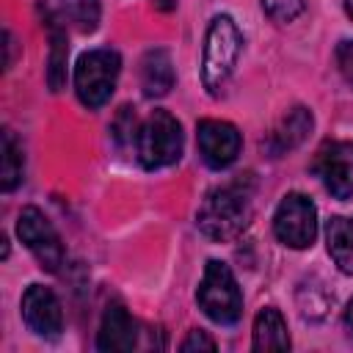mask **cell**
Returning <instances> with one entry per match:
<instances>
[{"label": "cell", "instance_id": "2e32d148", "mask_svg": "<svg viewBox=\"0 0 353 353\" xmlns=\"http://www.w3.org/2000/svg\"><path fill=\"white\" fill-rule=\"evenodd\" d=\"M58 19L52 14H47V25H50V66H47V83H50V91H61L63 83H66V55H69V47H66V33L55 25Z\"/></svg>", "mask_w": 353, "mask_h": 353}, {"label": "cell", "instance_id": "5bb4252c", "mask_svg": "<svg viewBox=\"0 0 353 353\" xmlns=\"http://www.w3.org/2000/svg\"><path fill=\"white\" fill-rule=\"evenodd\" d=\"M290 334L279 309L265 306L254 320V350H287Z\"/></svg>", "mask_w": 353, "mask_h": 353}, {"label": "cell", "instance_id": "ac0fdd59", "mask_svg": "<svg viewBox=\"0 0 353 353\" xmlns=\"http://www.w3.org/2000/svg\"><path fill=\"white\" fill-rule=\"evenodd\" d=\"M61 14L74 30L94 33L99 25V0H61Z\"/></svg>", "mask_w": 353, "mask_h": 353}, {"label": "cell", "instance_id": "8992f818", "mask_svg": "<svg viewBox=\"0 0 353 353\" xmlns=\"http://www.w3.org/2000/svg\"><path fill=\"white\" fill-rule=\"evenodd\" d=\"M276 237L290 248H309L317 234V207L303 193H287L273 215Z\"/></svg>", "mask_w": 353, "mask_h": 353}, {"label": "cell", "instance_id": "8fae6325", "mask_svg": "<svg viewBox=\"0 0 353 353\" xmlns=\"http://www.w3.org/2000/svg\"><path fill=\"white\" fill-rule=\"evenodd\" d=\"M135 342H138L135 320L130 317V312L121 303H110L99 323L97 347L105 353H121V350H132Z\"/></svg>", "mask_w": 353, "mask_h": 353}, {"label": "cell", "instance_id": "30bf717a", "mask_svg": "<svg viewBox=\"0 0 353 353\" xmlns=\"http://www.w3.org/2000/svg\"><path fill=\"white\" fill-rule=\"evenodd\" d=\"M22 317L28 328L39 336H58L63 328V314L55 292L44 284H30L22 295Z\"/></svg>", "mask_w": 353, "mask_h": 353}, {"label": "cell", "instance_id": "7402d4cb", "mask_svg": "<svg viewBox=\"0 0 353 353\" xmlns=\"http://www.w3.org/2000/svg\"><path fill=\"white\" fill-rule=\"evenodd\" d=\"M345 323H347V328L353 331V301H350L347 309H345Z\"/></svg>", "mask_w": 353, "mask_h": 353}, {"label": "cell", "instance_id": "9c48e42d", "mask_svg": "<svg viewBox=\"0 0 353 353\" xmlns=\"http://www.w3.org/2000/svg\"><path fill=\"white\" fill-rule=\"evenodd\" d=\"M196 143L199 154L210 168H226L237 160L243 138L234 124L221 121V119H201L196 127Z\"/></svg>", "mask_w": 353, "mask_h": 353}, {"label": "cell", "instance_id": "6da1fadb", "mask_svg": "<svg viewBox=\"0 0 353 353\" xmlns=\"http://www.w3.org/2000/svg\"><path fill=\"white\" fill-rule=\"evenodd\" d=\"M243 50V33L237 30L234 19L221 14L210 22L204 36V55H201V83L210 94H218L229 74L234 72V63Z\"/></svg>", "mask_w": 353, "mask_h": 353}, {"label": "cell", "instance_id": "e0dca14e", "mask_svg": "<svg viewBox=\"0 0 353 353\" xmlns=\"http://www.w3.org/2000/svg\"><path fill=\"white\" fill-rule=\"evenodd\" d=\"M22 182V146L11 130H3V165H0V188L8 193Z\"/></svg>", "mask_w": 353, "mask_h": 353}, {"label": "cell", "instance_id": "52a82bcc", "mask_svg": "<svg viewBox=\"0 0 353 353\" xmlns=\"http://www.w3.org/2000/svg\"><path fill=\"white\" fill-rule=\"evenodd\" d=\"M17 234L30 248V254L39 259V265L50 273H58L63 265V245L55 232V226L47 221V215L39 207H25L17 218Z\"/></svg>", "mask_w": 353, "mask_h": 353}, {"label": "cell", "instance_id": "4fadbf2b", "mask_svg": "<svg viewBox=\"0 0 353 353\" xmlns=\"http://www.w3.org/2000/svg\"><path fill=\"white\" fill-rule=\"evenodd\" d=\"M141 88L149 99L165 97L174 88V63L165 50H149L141 58Z\"/></svg>", "mask_w": 353, "mask_h": 353}, {"label": "cell", "instance_id": "5b68a950", "mask_svg": "<svg viewBox=\"0 0 353 353\" xmlns=\"http://www.w3.org/2000/svg\"><path fill=\"white\" fill-rule=\"evenodd\" d=\"M121 72V58L116 50H91L83 52L74 69V88L77 97L85 108H102L119 80Z\"/></svg>", "mask_w": 353, "mask_h": 353}, {"label": "cell", "instance_id": "3957f363", "mask_svg": "<svg viewBox=\"0 0 353 353\" xmlns=\"http://www.w3.org/2000/svg\"><path fill=\"white\" fill-rule=\"evenodd\" d=\"M196 301H199L201 312L212 323H218V325H234L240 320V314H243V295H240L234 273L229 270L226 262L210 259L204 265V276H201Z\"/></svg>", "mask_w": 353, "mask_h": 353}, {"label": "cell", "instance_id": "ffe728a7", "mask_svg": "<svg viewBox=\"0 0 353 353\" xmlns=\"http://www.w3.org/2000/svg\"><path fill=\"white\" fill-rule=\"evenodd\" d=\"M336 63H339L342 77L353 85V39H347V41H342L336 47Z\"/></svg>", "mask_w": 353, "mask_h": 353}, {"label": "cell", "instance_id": "ba28073f", "mask_svg": "<svg viewBox=\"0 0 353 353\" xmlns=\"http://www.w3.org/2000/svg\"><path fill=\"white\" fill-rule=\"evenodd\" d=\"M314 174L323 179L334 199L353 196V141H328L320 146L312 163Z\"/></svg>", "mask_w": 353, "mask_h": 353}, {"label": "cell", "instance_id": "7c38bea8", "mask_svg": "<svg viewBox=\"0 0 353 353\" xmlns=\"http://www.w3.org/2000/svg\"><path fill=\"white\" fill-rule=\"evenodd\" d=\"M309 132H312V110H306V108L298 105V108H292V110L276 124V130L268 135L265 146L270 149V154H284V152L301 146Z\"/></svg>", "mask_w": 353, "mask_h": 353}, {"label": "cell", "instance_id": "d6986e66", "mask_svg": "<svg viewBox=\"0 0 353 353\" xmlns=\"http://www.w3.org/2000/svg\"><path fill=\"white\" fill-rule=\"evenodd\" d=\"M262 8L273 22L284 25V22H292L303 11V0H262Z\"/></svg>", "mask_w": 353, "mask_h": 353}, {"label": "cell", "instance_id": "603a6c76", "mask_svg": "<svg viewBox=\"0 0 353 353\" xmlns=\"http://www.w3.org/2000/svg\"><path fill=\"white\" fill-rule=\"evenodd\" d=\"M345 11H347V17L353 19V0H345Z\"/></svg>", "mask_w": 353, "mask_h": 353}, {"label": "cell", "instance_id": "277c9868", "mask_svg": "<svg viewBox=\"0 0 353 353\" xmlns=\"http://www.w3.org/2000/svg\"><path fill=\"white\" fill-rule=\"evenodd\" d=\"M135 152L143 168H165L182 154V127L168 110H154L135 132Z\"/></svg>", "mask_w": 353, "mask_h": 353}, {"label": "cell", "instance_id": "7a4b0ae2", "mask_svg": "<svg viewBox=\"0 0 353 353\" xmlns=\"http://www.w3.org/2000/svg\"><path fill=\"white\" fill-rule=\"evenodd\" d=\"M248 215V196L237 185H226L204 196L196 212V223L210 240H232L245 229Z\"/></svg>", "mask_w": 353, "mask_h": 353}, {"label": "cell", "instance_id": "44dd1931", "mask_svg": "<svg viewBox=\"0 0 353 353\" xmlns=\"http://www.w3.org/2000/svg\"><path fill=\"white\" fill-rule=\"evenodd\" d=\"M185 353H190V350H215L218 345H215V339L212 336H207L204 331H190L188 334V339L179 345Z\"/></svg>", "mask_w": 353, "mask_h": 353}, {"label": "cell", "instance_id": "9a60e30c", "mask_svg": "<svg viewBox=\"0 0 353 353\" xmlns=\"http://www.w3.org/2000/svg\"><path fill=\"white\" fill-rule=\"evenodd\" d=\"M325 243L334 265L342 273L353 276V218L334 215L325 226Z\"/></svg>", "mask_w": 353, "mask_h": 353}]
</instances>
